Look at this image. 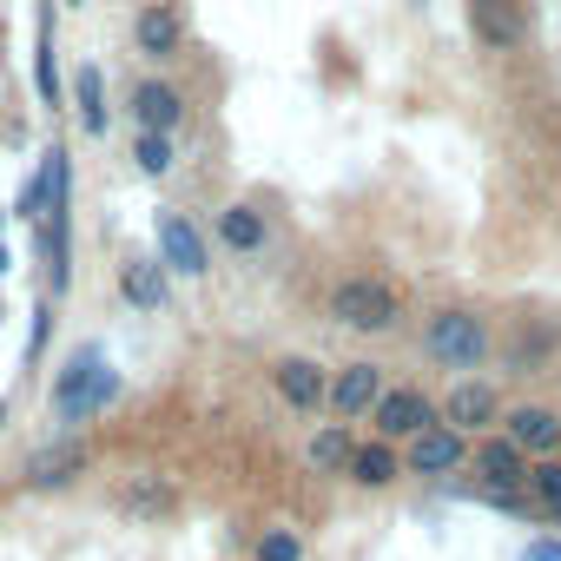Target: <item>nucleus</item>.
<instances>
[{"instance_id":"nucleus-1","label":"nucleus","mask_w":561,"mask_h":561,"mask_svg":"<svg viewBox=\"0 0 561 561\" xmlns=\"http://www.w3.org/2000/svg\"><path fill=\"white\" fill-rule=\"evenodd\" d=\"M423 357H430L436 370L476 377V370L495 357V324H489L482 311H469V305H443V311H430V324H423Z\"/></svg>"},{"instance_id":"nucleus-2","label":"nucleus","mask_w":561,"mask_h":561,"mask_svg":"<svg viewBox=\"0 0 561 561\" xmlns=\"http://www.w3.org/2000/svg\"><path fill=\"white\" fill-rule=\"evenodd\" d=\"M331 318L344 331H357V337H390L403 324V291L377 271H351V277L331 285Z\"/></svg>"},{"instance_id":"nucleus-3","label":"nucleus","mask_w":561,"mask_h":561,"mask_svg":"<svg viewBox=\"0 0 561 561\" xmlns=\"http://www.w3.org/2000/svg\"><path fill=\"white\" fill-rule=\"evenodd\" d=\"M113 397H119V370L106 364V351H80V357L60 370V383H54V423L80 430V423H93Z\"/></svg>"},{"instance_id":"nucleus-4","label":"nucleus","mask_w":561,"mask_h":561,"mask_svg":"<svg viewBox=\"0 0 561 561\" xmlns=\"http://www.w3.org/2000/svg\"><path fill=\"white\" fill-rule=\"evenodd\" d=\"M469 469H476V502H489V495H528V469H535V456L515 449V443L495 430V436H476Z\"/></svg>"},{"instance_id":"nucleus-5","label":"nucleus","mask_w":561,"mask_h":561,"mask_svg":"<svg viewBox=\"0 0 561 561\" xmlns=\"http://www.w3.org/2000/svg\"><path fill=\"white\" fill-rule=\"evenodd\" d=\"M152 251L165 257L172 277H205V271H211V244H205V231H198L179 205H159V211H152Z\"/></svg>"},{"instance_id":"nucleus-6","label":"nucleus","mask_w":561,"mask_h":561,"mask_svg":"<svg viewBox=\"0 0 561 561\" xmlns=\"http://www.w3.org/2000/svg\"><path fill=\"white\" fill-rule=\"evenodd\" d=\"M93 469V443L80 436V430H67V436H54V443H41L34 456H27V469H21V482L34 489V495H54V489H67V482H80Z\"/></svg>"},{"instance_id":"nucleus-7","label":"nucleus","mask_w":561,"mask_h":561,"mask_svg":"<svg viewBox=\"0 0 561 561\" xmlns=\"http://www.w3.org/2000/svg\"><path fill=\"white\" fill-rule=\"evenodd\" d=\"M443 423L462 430L469 443H476V436H495V430H502V390H495L489 377H456V383L443 390Z\"/></svg>"},{"instance_id":"nucleus-8","label":"nucleus","mask_w":561,"mask_h":561,"mask_svg":"<svg viewBox=\"0 0 561 561\" xmlns=\"http://www.w3.org/2000/svg\"><path fill=\"white\" fill-rule=\"evenodd\" d=\"M370 423H377V436H390V443H416L423 430L443 423V403H436L430 390H416V383H390L383 403L370 410Z\"/></svg>"},{"instance_id":"nucleus-9","label":"nucleus","mask_w":561,"mask_h":561,"mask_svg":"<svg viewBox=\"0 0 561 561\" xmlns=\"http://www.w3.org/2000/svg\"><path fill=\"white\" fill-rule=\"evenodd\" d=\"M469 436L462 430H449V423H436V430H423L416 443H403V476H423V482H449V476H462L469 469Z\"/></svg>"},{"instance_id":"nucleus-10","label":"nucleus","mask_w":561,"mask_h":561,"mask_svg":"<svg viewBox=\"0 0 561 561\" xmlns=\"http://www.w3.org/2000/svg\"><path fill=\"white\" fill-rule=\"evenodd\" d=\"M469 34L482 54H522L535 21H528L522 0H469Z\"/></svg>"},{"instance_id":"nucleus-11","label":"nucleus","mask_w":561,"mask_h":561,"mask_svg":"<svg viewBox=\"0 0 561 561\" xmlns=\"http://www.w3.org/2000/svg\"><path fill=\"white\" fill-rule=\"evenodd\" d=\"M383 390H390V377H383V364L377 357H357V364H344V370H331V416L337 423H357V416H370L377 403H383Z\"/></svg>"},{"instance_id":"nucleus-12","label":"nucleus","mask_w":561,"mask_h":561,"mask_svg":"<svg viewBox=\"0 0 561 561\" xmlns=\"http://www.w3.org/2000/svg\"><path fill=\"white\" fill-rule=\"evenodd\" d=\"M113 285H119V298L133 311H165L172 305V271H165L159 251H126L119 271H113Z\"/></svg>"},{"instance_id":"nucleus-13","label":"nucleus","mask_w":561,"mask_h":561,"mask_svg":"<svg viewBox=\"0 0 561 561\" xmlns=\"http://www.w3.org/2000/svg\"><path fill=\"white\" fill-rule=\"evenodd\" d=\"M271 390L285 397L291 410H324V403H331V370H324L318 357L291 351V357H277V364H271Z\"/></svg>"},{"instance_id":"nucleus-14","label":"nucleus","mask_w":561,"mask_h":561,"mask_svg":"<svg viewBox=\"0 0 561 561\" xmlns=\"http://www.w3.org/2000/svg\"><path fill=\"white\" fill-rule=\"evenodd\" d=\"M502 436L515 449H528L535 462L541 456H561V410L554 403H508L502 410Z\"/></svg>"},{"instance_id":"nucleus-15","label":"nucleus","mask_w":561,"mask_h":561,"mask_svg":"<svg viewBox=\"0 0 561 561\" xmlns=\"http://www.w3.org/2000/svg\"><path fill=\"white\" fill-rule=\"evenodd\" d=\"M133 126L139 133H179L185 126V93L172 80H133Z\"/></svg>"},{"instance_id":"nucleus-16","label":"nucleus","mask_w":561,"mask_h":561,"mask_svg":"<svg viewBox=\"0 0 561 561\" xmlns=\"http://www.w3.org/2000/svg\"><path fill=\"white\" fill-rule=\"evenodd\" d=\"M133 47H139L146 60H179V47H185L179 8H165V0H146V8L133 14Z\"/></svg>"},{"instance_id":"nucleus-17","label":"nucleus","mask_w":561,"mask_h":561,"mask_svg":"<svg viewBox=\"0 0 561 561\" xmlns=\"http://www.w3.org/2000/svg\"><path fill=\"white\" fill-rule=\"evenodd\" d=\"M211 231H218V244L238 251V257H257V251L271 244V218H264L257 205H244V198H231V205L211 218Z\"/></svg>"},{"instance_id":"nucleus-18","label":"nucleus","mask_w":561,"mask_h":561,"mask_svg":"<svg viewBox=\"0 0 561 561\" xmlns=\"http://www.w3.org/2000/svg\"><path fill=\"white\" fill-rule=\"evenodd\" d=\"M351 456H357L351 423H318V430L305 436V469H311V476H351Z\"/></svg>"},{"instance_id":"nucleus-19","label":"nucleus","mask_w":561,"mask_h":561,"mask_svg":"<svg viewBox=\"0 0 561 561\" xmlns=\"http://www.w3.org/2000/svg\"><path fill=\"white\" fill-rule=\"evenodd\" d=\"M397 476H403V443L370 436V443H357V456H351V476H344V482H357V489H390Z\"/></svg>"},{"instance_id":"nucleus-20","label":"nucleus","mask_w":561,"mask_h":561,"mask_svg":"<svg viewBox=\"0 0 561 561\" xmlns=\"http://www.w3.org/2000/svg\"><path fill=\"white\" fill-rule=\"evenodd\" d=\"M119 508H126V515L159 522V515H172V508H179V482H172V476H159V469H139L133 482H119Z\"/></svg>"},{"instance_id":"nucleus-21","label":"nucleus","mask_w":561,"mask_h":561,"mask_svg":"<svg viewBox=\"0 0 561 561\" xmlns=\"http://www.w3.org/2000/svg\"><path fill=\"white\" fill-rule=\"evenodd\" d=\"M73 106H80V133L87 139H106L113 113H106V73L93 60H80V73H73Z\"/></svg>"},{"instance_id":"nucleus-22","label":"nucleus","mask_w":561,"mask_h":561,"mask_svg":"<svg viewBox=\"0 0 561 561\" xmlns=\"http://www.w3.org/2000/svg\"><path fill=\"white\" fill-rule=\"evenodd\" d=\"M251 561H305V535L291 522H271L257 541H251Z\"/></svg>"},{"instance_id":"nucleus-23","label":"nucleus","mask_w":561,"mask_h":561,"mask_svg":"<svg viewBox=\"0 0 561 561\" xmlns=\"http://www.w3.org/2000/svg\"><path fill=\"white\" fill-rule=\"evenodd\" d=\"M528 502L541 508V522L561 508V456H541V462L528 469Z\"/></svg>"},{"instance_id":"nucleus-24","label":"nucleus","mask_w":561,"mask_h":561,"mask_svg":"<svg viewBox=\"0 0 561 561\" xmlns=\"http://www.w3.org/2000/svg\"><path fill=\"white\" fill-rule=\"evenodd\" d=\"M133 165L146 179H165L172 172V133H133Z\"/></svg>"},{"instance_id":"nucleus-25","label":"nucleus","mask_w":561,"mask_h":561,"mask_svg":"<svg viewBox=\"0 0 561 561\" xmlns=\"http://www.w3.org/2000/svg\"><path fill=\"white\" fill-rule=\"evenodd\" d=\"M34 87H41V106H60V67H54V41H41V54H34Z\"/></svg>"},{"instance_id":"nucleus-26","label":"nucleus","mask_w":561,"mask_h":561,"mask_svg":"<svg viewBox=\"0 0 561 561\" xmlns=\"http://www.w3.org/2000/svg\"><path fill=\"white\" fill-rule=\"evenodd\" d=\"M522 561H561V535L548 528V535H535L528 548H522Z\"/></svg>"},{"instance_id":"nucleus-27","label":"nucleus","mask_w":561,"mask_h":561,"mask_svg":"<svg viewBox=\"0 0 561 561\" xmlns=\"http://www.w3.org/2000/svg\"><path fill=\"white\" fill-rule=\"evenodd\" d=\"M0 277H8V244H0Z\"/></svg>"},{"instance_id":"nucleus-28","label":"nucleus","mask_w":561,"mask_h":561,"mask_svg":"<svg viewBox=\"0 0 561 561\" xmlns=\"http://www.w3.org/2000/svg\"><path fill=\"white\" fill-rule=\"evenodd\" d=\"M548 528H561V508H554V515H548Z\"/></svg>"},{"instance_id":"nucleus-29","label":"nucleus","mask_w":561,"mask_h":561,"mask_svg":"<svg viewBox=\"0 0 561 561\" xmlns=\"http://www.w3.org/2000/svg\"><path fill=\"white\" fill-rule=\"evenodd\" d=\"M0 423H8V403H0Z\"/></svg>"},{"instance_id":"nucleus-30","label":"nucleus","mask_w":561,"mask_h":561,"mask_svg":"<svg viewBox=\"0 0 561 561\" xmlns=\"http://www.w3.org/2000/svg\"><path fill=\"white\" fill-rule=\"evenodd\" d=\"M0 218H8V211H0Z\"/></svg>"},{"instance_id":"nucleus-31","label":"nucleus","mask_w":561,"mask_h":561,"mask_svg":"<svg viewBox=\"0 0 561 561\" xmlns=\"http://www.w3.org/2000/svg\"><path fill=\"white\" fill-rule=\"evenodd\" d=\"M554 159H561V152H554Z\"/></svg>"}]
</instances>
